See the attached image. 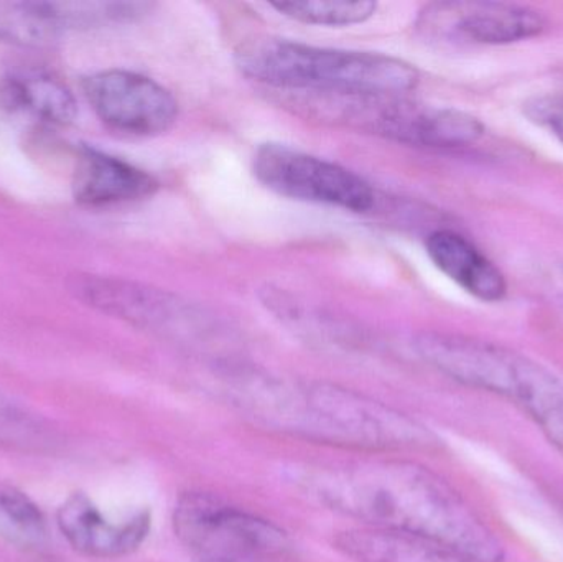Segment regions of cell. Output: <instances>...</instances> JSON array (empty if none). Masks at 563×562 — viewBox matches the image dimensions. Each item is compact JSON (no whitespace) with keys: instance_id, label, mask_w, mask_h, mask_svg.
I'll list each match as a JSON object with an SVG mask.
<instances>
[{"instance_id":"6da1fadb","label":"cell","mask_w":563,"mask_h":562,"mask_svg":"<svg viewBox=\"0 0 563 562\" xmlns=\"http://www.w3.org/2000/svg\"><path fill=\"white\" fill-rule=\"evenodd\" d=\"M291 484L311 500L366 528L449 548L475 562H501L495 531L440 475L396 459L298 465Z\"/></svg>"},{"instance_id":"7a4b0ae2","label":"cell","mask_w":563,"mask_h":562,"mask_svg":"<svg viewBox=\"0 0 563 562\" xmlns=\"http://www.w3.org/2000/svg\"><path fill=\"white\" fill-rule=\"evenodd\" d=\"M223 392L254 425L301 441L367 452L439 444L427 426L406 412L334 383L236 370L227 373Z\"/></svg>"},{"instance_id":"3957f363","label":"cell","mask_w":563,"mask_h":562,"mask_svg":"<svg viewBox=\"0 0 563 562\" xmlns=\"http://www.w3.org/2000/svg\"><path fill=\"white\" fill-rule=\"evenodd\" d=\"M417 355L446 378L521 409L563 454V378L531 356L459 333L423 332Z\"/></svg>"},{"instance_id":"277c9868","label":"cell","mask_w":563,"mask_h":562,"mask_svg":"<svg viewBox=\"0 0 563 562\" xmlns=\"http://www.w3.org/2000/svg\"><path fill=\"white\" fill-rule=\"evenodd\" d=\"M238 66L266 85L314 95L404 96L419 85V71L402 59L284 38L246 43L238 52Z\"/></svg>"},{"instance_id":"5b68a950","label":"cell","mask_w":563,"mask_h":562,"mask_svg":"<svg viewBox=\"0 0 563 562\" xmlns=\"http://www.w3.org/2000/svg\"><path fill=\"white\" fill-rule=\"evenodd\" d=\"M308 106L323 118L373 132L402 144L429 148H456L475 144L485 125L475 115L453 108L420 104L404 96L320 95Z\"/></svg>"},{"instance_id":"8992f818","label":"cell","mask_w":563,"mask_h":562,"mask_svg":"<svg viewBox=\"0 0 563 562\" xmlns=\"http://www.w3.org/2000/svg\"><path fill=\"white\" fill-rule=\"evenodd\" d=\"M68 287L86 306L180 345L208 349L223 340L213 316L167 290L91 274L73 277Z\"/></svg>"},{"instance_id":"52a82bcc","label":"cell","mask_w":563,"mask_h":562,"mask_svg":"<svg viewBox=\"0 0 563 562\" xmlns=\"http://www.w3.org/2000/svg\"><path fill=\"white\" fill-rule=\"evenodd\" d=\"M172 520L178 540L201 561L276 560L291 551L290 538L276 524L214 495H181Z\"/></svg>"},{"instance_id":"ba28073f","label":"cell","mask_w":563,"mask_h":562,"mask_svg":"<svg viewBox=\"0 0 563 562\" xmlns=\"http://www.w3.org/2000/svg\"><path fill=\"white\" fill-rule=\"evenodd\" d=\"M257 180L291 200L364 213L374 207L373 188L341 165L282 144H264L254 155Z\"/></svg>"},{"instance_id":"9c48e42d","label":"cell","mask_w":563,"mask_h":562,"mask_svg":"<svg viewBox=\"0 0 563 562\" xmlns=\"http://www.w3.org/2000/svg\"><path fill=\"white\" fill-rule=\"evenodd\" d=\"M82 91L102 124L121 134L152 137L178 118L175 96L161 82L128 69H106L82 81Z\"/></svg>"},{"instance_id":"30bf717a","label":"cell","mask_w":563,"mask_h":562,"mask_svg":"<svg viewBox=\"0 0 563 562\" xmlns=\"http://www.w3.org/2000/svg\"><path fill=\"white\" fill-rule=\"evenodd\" d=\"M56 525L66 543L92 560H119L135 553L148 538L152 517L147 510L135 511L125 520L114 521L86 494L69 495L56 511Z\"/></svg>"},{"instance_id":"8fae6325","label":"cell","mask_w":563,"mask_h":562,"mask_svg":"<svg viewBox=\"0 0 563 562\" xmlns=\"http://www.w3.org/2000/svg\"><path fill=\"white\" fill-rule=\"evenodd\" d=\"M430 25L452 42L506 45L534 38L548 20L528 5L508 2H452L432 10Z\"/></svg>"},{"instance_id":"7c38bea8","label":"cell","mask_w":563,"mask_h":562,"mask_svg":"<svg viewBox=\"0 0 563 562\" xmlns=\"http://www.w3.org/2000/svg\"><path fill=\"white\" fill-rule=\"evenodd\" d=\"M73 197L82 207L102 208L152 197L158 190L154 175L124 158L85 147L73 172Z\"/></svg>"},{"instance_id":"4fadbf2b","label":"cell","mask_w":563,"mask_h":562,"mask_svg":"<svg viewBox=\"0 0 563 562\" xmlns=\"http://www.w3.org/2000/svg\"><path fill=\"white\" fill-rule=\"evenodd\" d=\"M432 263L453 283L483 302H499L508 294L501 271L472 241L452 230H437L426 241Z\"/></svg>"},{"instance_id":"5bb4252c","label":"cell","mask_w":563,"mask_h":562,"mask_svg":"<svg viewBox=\"0 0 563 562\" xmlns=\"http://www.w3.org/2000/svg\"><path fill=\"white\" fill-rule=\"evenodd\" d=\"M0 106L48 125L71 124L76 101L71 89L45 69H13L0 78Z\"/></svg>"},{"instance_id":"9a60e30c","label":"cell","mask_w":563,"mask_h":562,"mask_svg":"<svg viewBox=\"0 0 563 562\" xmlns=\"http://www.w3.org/2000/svg\"><path fill=\"white\" fill-rule=\"evenodd\" d=\"M336 548L357 562H475L449 548L373 528L338 535Z\"/></svg>"},{"instance_id":"2e32d148","label":"cell","mask_w":563,"mask_h":562,"mask_svg":"<svg viewBox=\"0 0 563 562\" xmlns=\"http://www.w3.org/2000/svg\"><path fill=\"white\" fill-rule=\"evenodd\" d=\"M69 30L63 2H0V42L43 48Z\"/></svg>"},{"instance_id":"e0dca14e","label":"cell","mask_w":563,"mask_h":562,"mask_svg":"<svg viewBox=\"0 0 563 562\" xmlns=\"http://www.w3.org/2000/svg\"><path fill=\"white\" fill-rule=\"evenodd\" d=\"M58 444L55 429L0 389V445L12 451L40 454Z\"/></svg>"},{"instance_id":"ac0fdd59","label":"cell","mask_w":563,"mask_h":562,"mask_svg":"<svg viewBox=\"0 0 563 562\" xmlns=\"http://www.w3.org/2000/svg\"><path fill=\"white\" fill-rule=\"evenodd\" d=\"M274 9L288 19L310 25L344 26L366 22L376 13V2H346V0H308V2L273 3Z\"/></svg>"},{"instance_id":"d6986e66","label":"cell","mask_w":563,"mask_h":562,"mask_svg":"<svg viewBox=\"0 0 563 562\" xmlns=\"http://www.w3.org/2000/svg\"><path fill=\"white\" fill-rule=\"evenodd\" d=\"M0 521L22 540H42L45 535V515L15 487H0Z\"/></svg>"},{"instance_id":"ffe728a7","label":"cell","mask_w":563,"mask_h":562,"mask_svg":"<svg viewBox=\"0 0 563 562\" xmlns=\"http://www.w3.org/2000/svg\"><path fill=\"white\" fill-rule=\"evenodd\" d=\"M525 114L539 128L551 132L563 145V92L536 96L525 104Z\"/></svg>"},{"instance_id":"44dd1931","label":"cell","mask_w":563,"mask_h":562,"mask_svg":"<svg viewBox=\"0 0 563 562\" xmlns=\"http://www.w3.org/2000/svg\"><path fill=\"white\" fill-rule=\"evenodd\" d=\"M555 280V289H558L559 297H561V300L563 302V267L555 273L554 276Z\"/></svg>"},{"instance_id":"7402d4cb","label":"cell","mask_w":563,"mask_h":562,"mask_svg":"<svg viewBox=\"0 0 563 562\" xmlns=\"http://www.w3.org/2000/svg\"><path fill=\"white\" fill-rule=\"evenodd\" d=\"M201 562H227V561H201Z\"/></svg>"}]
</instances>
